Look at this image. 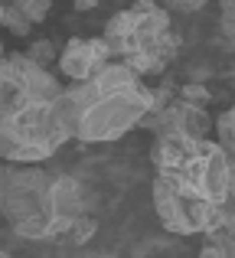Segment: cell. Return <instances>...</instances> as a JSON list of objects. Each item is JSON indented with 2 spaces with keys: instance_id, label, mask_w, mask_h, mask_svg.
Segmentation results:
<instances>
[{
  "instance_id": "6da1fadb",
  "label": "cell",
  "mask_w": 235,
  "mask_h": 258,
  "mask_svg": "<svg viewBox=\"0 0 235 258\" xmlns=\"http://www.w3.org/2000/svg\"><path fill=\"white\" fill-rule=\"evenodd\" d=\"M150 164L164 229L203 235L232 213V157L212 138H153Z\"/></svg>"
},
{
  "instance_id": "7a4b0ae2",
  "label": "cell",
  "mask_w": 235,
  "mask_h": 258,
  "mask_svg": "<svg viewBox=\"0 0 235 258\" xmlns=\"http://www.w3.org/2000/svg\"><path fill=\"white\" fill-rule=\"evenodd\" d=\"M62 82L23 52L0 56V157L7 164H43L65 144L56 121Z\"/></svg>"
},
{
  "instance_id": "3957f363",
  "label": "cell",
  "mask_w": 235,
  "mask_h": 258,
  "mask_svg": "<svg viewBox=\"0 0 235 258\" xmlns=\"http://www.w3.org/2000/svg\"><path fill=\"white\" fill-rule=\"evenodd\" d=\"M153 108L147 82L121 62H108L102 72L82 82H65L56 98V121L69 141L108 144L124 138Z\"/></svg>"
},
{
  "instance_id": "277c9868",
  "label": "cell",
  "mask_w": 235,
  "mask_h": 258,
  "mask_svg": "<svg viewBox=\"0 0 235 258\" xmlns=\"http://www.w3.org/2000/svg\"><path fill=\"white\" fill-rule=\"evenodd\" d=\"M85 209V189L72 173L39 164H7L0 170V213L26 242H59Z\"/></svg>"
},
{
  "instance_id": "5b68a950",
  "label": "cell",
  "mask_w": 235,
  "mask_h": 258,
  "mask_svg": "<svg viewBox=\"0 0 235 258\" xmlns=\"http://www.w3.org/2000/svg\"><path fill=\"white\" fill-rule=\"evenodd\" d=\"M102 39L108 43L111 62L127 66L140 79L160 76L180 52V36L173 33L170 10L157 0H134L105 23Z\"/></svg>"
},
{
  "instance_id": "8992f818",
  "label": "cell",
  "mask_w": 235,
  "mask_h": 258,
  "mask_svg": "<svg viewBox=\"0 0 235 258\" xmlns=\"http://www.w3.org/2000/svg\"><path fill=\"white\" fill-rule=\"evenodd\" d=\"M137 127L153 131V138H209L212 118H209V108L173 98L167 105H153L137 121Z\"/></svg>"
},
{
  "instance_id": "52a82bcc",
  "label": "cell",
  "mask_w": 235,
  "mask_h": 258,
  "mask_svg": "<svg viewBox=\"0 0 235 258\" xmlns=\"http://www.w3.org/2000/svg\"><path fill=\"white\" fill-rule=\"evenodd\" d=\"M59 72H62L69 82H82V79H92L95 72H102L105 66L111 62L108 43L102 36H72L69 43L59 49Z\"/></svg>"
},
{
  "instance_id": "ba28073f",
  "label": "cell",
  "mask_w": 235,
  "mask_h": 258,
  "mask_svg": "<svg viewBox=\"0 0 235 258\" xmlns=\"http://www.w3.org/2000/svg\"><path fill=\"white\" fill-rule=\"evenodd\" d=\"M206 242L203 248H199V255L203 258H232L235 255V216L229 213L225 219H219L216 226L209 229V232H203Z\"/></svg>"
},
{
  "instance_id": "9c48e42d",
  "label": "cell",
  "mask_w": 235,
  "mask_h": 258,
  "mask_svg": "<svg viewBox=\"0 0 235 258\" xmlns=\"http://www.w3.org/2000/svg\"><path fill=\"white\" fill-rule=\"evenodd\" d=\"M95 232H98V219L89 213V209H85V213L79 216L75 222H72V226H69V232H65L59 242H69V245H85V242H89Z\"/></svg>"
},
{
  "instance_id": "30bf717a",
  "label": "cell",
  "mask_w": 235,
  "mask_h": 258,
  "mask_svg": "<svg viewBox=\"0 0 235 258\" xmlns=\"http://www.w3.org/2000/svg\"><path fill=\"white\" fill-rule=\"evenodd\" d=\"M212 127H216V144L232 157V154H235V111H232V108L219 111V118H216Z\"/></svg>"
},
{
  "instance_id": "8fae6325",
  "label": "cell",
  "mask_w": 235,
  "mask_h": 258,
  "mask_svg": "<svg viewBox=\"0 0 235 258\" xmlns=\"http://www.w3.org/2000/svg\"><path fill=\"white\" fill-rule=\"evenodd\" d=\"M10 7H17V10L23 13V17L30 20L33 26H36V23H43V20L49 17L52 0H10Z\"/></svg>"
},
{
  "instance_id": "7c38bea8",
  "label": "cell",
  "mask_w": 235,
  "mask_h": 258,
  "mask_svg": "<svg viewBox=\"0 0 235 258\" xmlns=\"http://www.w3.org/2000/svg\"><path fill=\"white\" fill-rule=\"evenodd\" d=\"M4 26L13 33V36H20V39L30 36V30H33V23L17 10V7H4Z\"/></svg>"
},
{
  "instance_id": "4fadbf2b",
  "label": "cell",
  "mask_w": 235,
  "mask_h": 258,
  "mask_svg": "<svg viewBox=\"0 0 235 258\" xmlns=\"http://www.w3.org/2000/svg\"><path fill=\"white\" fill-rule=\"evenodd\" d=\"M23 56H26V59H33L36 66H46V69H49V66H52V59L59 56V49L49 43V39H39V43H33L30 49L23 52Z\"/></svg>"
},
{
  "instance_id": "5bb4252c",
  "label": "cell",
  "mask_w": 235,
  "mask_h": 258,
  "mask_svg": "<svg viewBox=\"0 0 235 258\" xmlns=\"http://www.w3.org/2000/svg\"><path fill=\"white\" fill-rule=\"evenodd\" d=\"M177 98L190 101V105H199V108H209L212 95H209V88H206V85H196V82H186V85H183V88H180V92H177Z\"/></svg>"
},
{
  "instance_id": "9a60e30c",
  "label": "cell",
  "mask_w": 235,
  "mask_h": 258,
  "mask_svg": "<svg viewBox=\"0 0 235 258\" xmlns=\"http://www.w3.org/2000/svg\"><path fill=\"white\" fill-rule=\"evenodd\" d=\"M219 30L225 39L235 36V0H222V10H219Z\"/></svg>"
},
{
  "instance_id": "2e32d148",
  "label": "cell",
  "mask_w": 235,
  "mask_h": 258,
  "mask_svg": "<svg viewBox=\"0 0 235 258\" xmlns=\"http://www.w3.org/2000/svg\"><path fill=\"white\" fill-rule=\"evenodd\" d=\"M209 4V0H164V10H177V13H196V10H203V7Z\"/></svg>"
},
{
  "instance_id": "e0dca14e",
  "label": "cell",
  "mask_w": 235,
  "mask_h": 258,
  "mask_svg": "<svg viewBox=\"0 0 235 258\" xmlns=\"http://www.w3.org/2000/svg\"><path fill=\"white\" fill-rule=\"evenodd\" d=\"M72 7L75 10H92V7H98V0H72Z\"/></svg>"
},
{
  "instance_id": "ac0fdd59",
  "label": "cell",
  "mask_w": 235,
  "mask_h": 258,
  "mask_svg": "<svg viewBox=\"0 0 235 258\" xmlns=\"http://www.w3.org/2000/svg\"><path fill=\"white\" fill-rule=\"evenodd\" d=\"M0 56H7V49H4V39H0Z\"/></svg>"
},
{
  "instance_id": "d6986e66",
  "label": "cell",
  "mask_w": 235,
  "mask_h": 258,
  "mask_svg": "<svg viewBox=\"0 0 235 258\" xmlns=\"http://www.w3.org/2000/svg\"><path fill=\"white\" fill-rule=\"evenodd\" d=\"M0 7H10V0H0Z\"/></svg>"
},
{
  "instance_id": "ffe728a7",
  "label": "cell",
  "mask_w": 235,
  "mask_h": 258,
  "mask_svg": "<svg viewBox=\"0 0 235 258\" xmlns=\"http://www.w3.org/2000/svg\"><path fill=\"white\" fill-rule=\"evenodd\" d=\"M0 258H7V248H0Z\"/></svg>"
}]
</instances>
